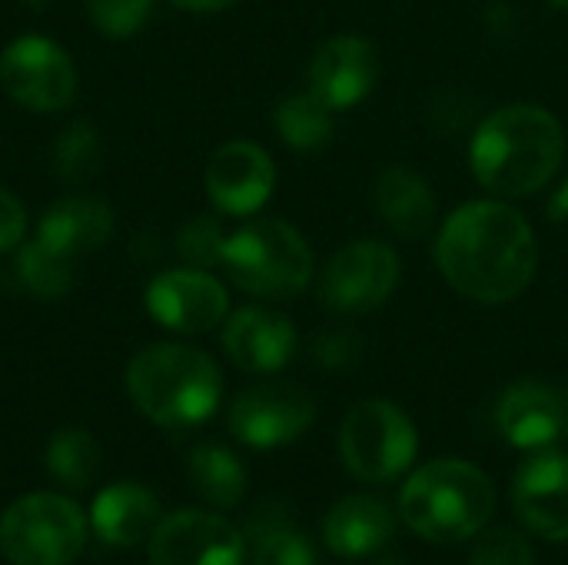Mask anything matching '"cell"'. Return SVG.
<instances>
[{"mask_svg": "<svg viewBox=\"0 0 568 565\" xmlns=\"http://www.w3.org/2000/svg\"><path fill=\"white\" fill-rule=\"evenodd\" d=\"M436 263L463 296L509 303L536 276L539 246L529 220L503 200H473L446 216Z\"/></svg>", "mask_w": 568, "mask_h": 565, "instance_id": "1", "label": "cell"}, {"mask_svg": "<svg viewBox=\"0 0 568 565\" xmlns=\"http://www.w3.org/2000/svg\"><path fill=\"white\" fill-rule=\"evenodd\" d=\"M566 130L536 103H509L489 113L473 137L476 180L496 196H532L562 167Z\"/></svg>", "mask_w": 568, "mask_h": 565, "instance_id": "2", "label": "cell"}, {"mask_svg": "<svg viewBox=\"0 0 568 565\" xmlns=\"http://www.w3.org/2000/svg\"><path fill=\"white\" fill-rule=\"evenodd\" d=\"M126 393L150 423L166 430H193L216 413L223 400V376L203 350L156 343L130 360Z\"/></svg>", "mask_w": 568, "mask_h": 565, "instance_id": "3", "label": "cell"}, {"mask_svg": "<svg viewBox=\"0 0 568 565\" xmlns=\"http://www.w3.org/2000/svg\"><path fill=\"white\" fill-rule=\"evenodd\" d=\"M496 513L493 480L466 460L419 466L399 493V519L429 543L476 539Z\"/></svg>", "mask_w": 568, "mask_h": 565, "instance_id": "4", "label": "cell"}, {"mask_svg": "<svg viewBox=\"0 0 568 565\" xmlns=\"http://www.w3.org/2000/svg\"><path fill=\"white\" fill-rule=\"evenodd\" d=\"M226 276L250 296L293 300L313 280V253L296 226L276 216L243 223L223 246Z\"/></svg>", "mask_w": 568, "mask_h": 565, "instance_id": "5", "label": "cell"}, {"mask_svg": "<svg viewBox=\"0 0 568 565\" xmlns=\"http://www.w3.org/2000/svg\"><path fill=\"white\" fill-rule=\"evenodd\" d=\"M90 519L70 496L27 493L0 516V553L13 565H70L87 546Z\"/></svg>", "mask_w": 568, "mask_h": 565, "instance_id": "6", "label": "cell"}, {"mask_svg": "<svg viewBox=\"0 0 568 565\" xmlns=\"http://www.w3.org/2000/svg\"><path fill=\"white\" fill-rule=\"evenodd\" d=\"M419 453V433L413 420L389 400L356 403L339 426V456L346 470L363 483L399 480Z\"/></svg>", "mask_w": 568, "mask_h": 565, "instance_id": "7", "label": "cell"}, {"mask_svg": "<svg viewBox=\"0 0 568 565\" xmlns=\"http://www.w3.org/2000/svg\"><path fill=\"white\" fill-rule=\"evenodd\" d=\"M316 420V400L293 380L246 386L230 406V433L250 450H280L300 440Z\"/></svg>", "mask_w": 568, "mask_h": 565, "instance_id": "8", "label": "cell"}, {"mask_svg": "<svg viewBox=\"0 0 568 565\" xmlns=\"http://www.w3.org/2000/svg\"><path fill=\"white\" fill-rule=\"evenodd\" d=\"M399 253L383 240H356L343 246L320 276V300L336 313H369L399 286Z\"/></svg>", "mask_w": 568, "mask_h": 565, "instance_id": "9", "label": "cell"}, {"mask_svg": "<svg viewBox=\"0 0 568 565\" xmlns=\"http://www.w3.org/2000/svg\"><path fill=\"white\" fill-rule=\"evenodd\" d=\"M0 83L27 110L53 113L77 100V67L70 53L47 37H17L0 53Z\"/></svg>", "mask_w": 568, "mask_h": 565, "instance_id": "10", "label": "cell"}, {"mask_svg": "<svg viewBox=\"0 0 568 565\" xmlns=\"http://www.w3.org/2000/svg\"><path fill=\"white\" fill-rule=\"evenodd\" d=\"M146 556L150 565H243L246 539L220 513L180 509L160 519Z\"/></svg>", "mask_w": 568, "mask_h": 565, "instance_id": "11", "label": "cell"}, {"mask_svg": "<svg viewBox=\"0 0 568 565\" xmlns=\"http://www.w3.org/2000/svg\"><path fill=\"white\" fill-rule=\"evenodd\" d=\"M146 310L150 316L173 330V333H210L230 313L226 286L206 270H166L150 280L146 286Z\"/></svg>", "mask_w": 568, "mask_h": 565, "instance_id": "12", "label": "cell"}, {"mask_svg": "<svg viewBox=\"0 0 568 565\" xmlns=\"http://www.w3.org/2000/svg\"><path fill=\"white\" fill-rule=\"evenodd\" d=\"M513 509L519 523L546 539H568V456L539 450L532 453L513 480Z\"/></svg>", "mask_w": 568, "mask_h": 565, "instance_id": "13", "label": "cell"}, {"mask_svg": "<svg viewBox=\"0 0 568 565\" xmlns=\"http://www.w3.org/2000/svg\"><path fill=\"white\" fill-rule=\"evenodd\" d=\"M306 80L310 93H316L329 110H349L373 93L379 80V53L366 37H329L313 53Z\"/></svg>", "mask_w": 568, "mask_h": 565, "instance_id": "14", "label": "cell"}, {"mask_svg": "<svg viewBox=\"0 0 568 565\" xmlns=\"http://www.w3.org/2000/svg\"><path fill=\"white\" fill-rule=\"evenodd\" d=\"M276 186V167L270 153L250 140L223 143L206 167V193L220 213L253 216Z\"/></svg>", "mask_w": 568, "mask_h": 565, "instance_id": "15", "label": "cell"}, {"mask_svg": "<svg viewBox=\"0 0 568 565\" xmlns=\"http://www.w3.org/2000/svg\"><path fill=\"white\" fill-rule=\"evenodd\" d=\"M223 350L243 373H280L296 353V326L266 306H243L223 326Z\"/></svg>", "mask_w": 568, "mask_h": 565, "instance_id": "16", "label": "cell"}, {"mask_svg": "<svg viewBox=\"0 0 568 565\" xmlns=\"http://www.w3.org/2000/svg\"><path fill=\"white\" fill-rule=\"evenodd\" d=\"M496 426L503 440L516 450L539 453L562 440V396L556 386L523 380L509 386L496 406Z\"/></svg>", "mask_w": 568, "mask_h": 565, "instance_id": "17", "label": "cell"}, {"mask_svg": "<svg viewBox=\"0 0 568 565\" xmlns=\"http://www.w3.org/2000/svg\"><path fill=\"white\" fill-rule=\"evenodd\" d=\"M396 536V509L373 496L356 493L339 500L323 519V543L339 559H373Z\"/></svg>", "mask_w": 568, "mask_h": 565, "instance_id": "18", "label": "cell"}, {"mask_svg": "<svg viewBox=\"0 0 568 565\" xmlns=\"http://www.w3.org/2000/svg\"><path fill=\"white\" fill-rule=\"evenodd\" d=\"M163 509L153 490L140 483H113L90 506V529L103 546L130 549L153 536Z\"/></svg>", "mask_w": 568, "mask_h": 565, "instance_id": "19", "label": "cell"}, {"mask_svg": "<svg viewBox=\"0 0 568 565\" xmlns=\"http://www.w3.org/2000/svg\"><path fill=\"white\" fill-rule=\"evenodd\" d=\"M376 210L396 236L423 240L436 226L439 200L419 170L393 163L376 180Z\"/></svg>", "mask_w": 568, "mask_h": 565, "instance_id": "20", "label": "cell"}, {"mask_svg": "<svg viewBox=\"0 0 568 565\" xmlns=\"http://www.w3.org/2000/svg\"><path fill=\"white\" fill-rule=\"evenodd\" d=\"M110 233H113V213L106 203L93 196L57 200L53 206L43 210L37 223V236L70 260L100 250L110 240Z\"/></svg>", "mask_w": 568, "mask_h": 565, "instance_id": "21", "label": "cell"}, {"mask_svg": "<svg viewBox=\"0 0 568 565\" xmlns=\"http://www.w3.org/2000/svg\"><path fill=\"white\" fill-rule=\"evenodd\" d=\"M243 539L250 565H316L313 543L293 526L286 506H260L246 519Z\"/></svg>", "mask_w": 568, "mask_h": 565, "instance_id": "22", "label": "cell"}, {"mask_svg": "<svg viewBox=\"0 0 568 565\" xmlns=\"http://www.w3.org/2000/svg\"><path fill=\"white\" fill-rule=\"evenodd\" d=\"M186 473L200 500L210 503L213 509H233L246 496V470L236 460V453H230L226 446L203 443L190 450Z\"/></svg>", "mask_w": 568, "mask_h": 565, "instance_id": "23", "label": "cell"}, {"mask_svg": "<svg viewBox=\"0 0 568 565\" xmlns=\"http://www.w3.org/2000/svg\"><path fill=\"white\" fill-rule=\"evenodd\" d=\"M333 113L316 93H290L276 103L273 110V123L276 133L286 147L293 150H320L329 143L333 137Z\"/></svg>", "mask_w": 568, "mask_h": 565, "instance_id": "24", "label": "cell"}, {"mask_svg": "<svg viewBox=\"0 0 568 565\" xmlns=\"http://www.w3.org/2000/svg\"><path fill=\"white\" fill-rule=\"evenodd\" d=\"M47 473L63 490H87L100 470V446L87 430H57L47 443Z\"/></svg>", "mask_w": 568, "mask_h": 565, "instance_id": "25", "label": "cell"}, {"mask_svg": "<svg viewBox=\"0 0 568 565\" xmlns=\"http://www.w3.org/2000/svg\"><path fill=\"white\" fill-rule=\"evenodd\" d=\"M13 270H17L20 286L33 293L37 300H60L73 286V260L47 246L40 236H33L30 243L17 250Z\"/></svg>", "mask_w": 568, "mask_h": 565, "instance_id": "26", "label": "cell"}, {"mask_svg": "<svg viewBox=\"0 0 568 565\" xmlns=\"http://www.w3.org/2000/svg\"><path fill=\"white\" fill-rule=\"evenodd\" d=\"M53 153H57V170L63 180H70V183L90 180L97 173V160H100V140H97L93 123H87V120L70 123L60 133Z\"/></svg>", "mask_w": 568, "mask_h": 565, "instance_id": "27", "label": "cell"}, {"mask_svg": "<svg viewBox=\"0 0 568 565\" xmlns=\"http://www.w3.org/2000/svg\"><path fill=\"white\" fill-rule=\"evenodd\" d=\"M223 246H226V233L216 216H193L176 233V253L196 270H210L223 263Z\"/></svg>", "mask_w": 568, "mask_h": 565, "instance_id": "28", "label": "cell"}, {"mask_svg": "<svg viewBox=\"0 0 568 565\" xmlns=\"http://www.w3.org/2000/svg\"><path fill=\"white\" fill-rule=\"evenodd\" d=\"M469 565H536L532 543L513 526H486L476 536Z\"/></svg>", "mask_w": 568, "mask_h": 565, "instance_id": "29", "label": "cell"}, {"mask_svg": "<svg viewBox=\"0 0 568 565\" xmlns=\"http://www.w3.org/2000/svg\"><path fill=\"white\" fill-rule=\"evenodd\" d=\"M153 0H87V13L93 27L113 40L133 37L150 20Z\"/></svg>", "mask_w": 568, "mask_h": 565, "instance_id": "30", "label": "cell"}, {"mask_svg": "<svg viewBox=\"0 0 568 565\" xmlns=\"http://www.w3.org/2000/svg\"><path fill=\"white\" fill-rule=\"evenodd\" d=\"M23 230H27V210H23V203L7 186H0V253L17 250L20 240H23Z\"/></svg>", "mask_w": 568, "mask_h": 565, "instance_id": "31", "label": "cell"}, {"mask_svg": "<svg viewBox=\"0 0 568 565\" xmlns=\"http://www.w3.org/2000/svg\"><path fill=\"white\" fill-rule=\"evenodd\" d=\"M546 213H549L552 223H566L568 220V176L552 190V196L546 203Z\"/></svg>", "mask_w": 568, "mask_h": 565, "instance_id": "32", "label": "cell"}, {"mask_svg": "<svg viewBox=\"0 0 568 565\" xmlns=\"http://www.w3.org/2000/svg\"><path fill=\"white\" fill-rule=\"evenodd\" d=\"M170 3L180 10H193V13H216V10L233 7L236 0H170Z\"/></svg>", "mask_w": 568, "mask_h": 565, "instance_id": "33", "label": "cell"}, {"mask_svg": "<svg viewBox=\"0 0 568 565\" xmlns=\"http://www.w3.org/2000/svg\"><path fill=\"white\" fill-rule=\"evenodd\" d=\"M559 396H562V420H566V426H562V440H568V383L559 390Z\"/></svg>", "mask_w": 568, "mask_h": 565, "instance_id": "34", "label": "cell"}, {"mask_svg": "<svg viewBox=\"0 0 568 565\" xmlns=\"http://www.w3.org/2000/svg\"><path fill=\"white\" fill-rule=\"evenodd\" d=\"M376 565H406L399 556H389V553H379L376 556Z\"/></svg>", "mask_w": 568, "mask_h": 565, "instance_id": "35", "label": "cell"}, {"mask_svg": "<svg viewBox=\"0 0 568 565\" xmlns=\"http://www.w3.org/2000/svg\"><path fill=\"white\" fill-rule=\"evenodd\" d=\"M552 3V10H568V0H549Z\"/></svg>", "mask_w": 568, "mask_h": 565, "instance_id": "36", "label": "cell"}]
</instances>
